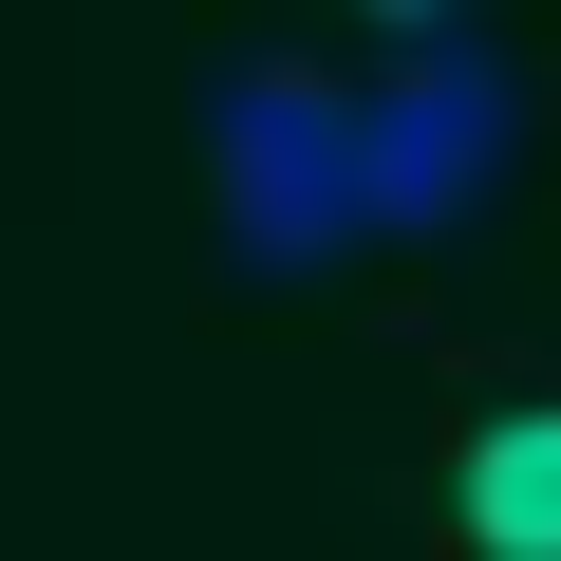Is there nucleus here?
Returning <instances> with one entry per match:
<instances>
[{
  "label": "nucleus",
  "instance_id": "7ed1b4c3",
  "mask_svg": "<svg viewBox=\"0 0 561 561\" xmlns=\"http://www.w3.org/2000/svg\"><path fill=\"white\" fill-rule=\"evenodd\" d=\"M449 524L468 561H561V412H486L449 468Z\"/></svg>",
  "mask_w": 561,
  "mask_h": 561
},
{
  "label": "nucleus",
  "instance_id": "20e7f679",
  "mask_svg": "<svg viewBox=\"0 0 561 561\" xmlns=\"http://www.w3.org/2000/svg\"><path fill=\"white\" fill-rule=\"evenodd\" d=\"M356 20H393V38H449V20H468V0H356Z\"/></svg>",
  "mask_w": 561,
  "mask_h": 561
},
{
  "label": "nucleus",
  "instance_id": "f03ea898",
  "mask_svg": "<svg viewBox=\"0 0 561 561\" xmlns=\"http://www.w3.org/2000/svg\"><path fill=\"white\" fill-rule=\"evenodd\" d=\"M206 206H225V243L262 262V280H300V262H337L356 243V94H319V76H225L206 94Z\"/></svg>",
  "mask_w": 561,
  "mask_h": 561
},
{
  "label": "nucleus",
  "instance_id": "f257e3e1",
  "mask_svg": "<svg viewBox=\"0 0 561 561\" xmlns=\"http://www.w3.org/2000/svg\"><path fill=\"white\" fill-rule=\"evenodd\" d=\"M505 150H524V76H505L486 38H412V57L356 94V243L468 225V206L505 187Z\"/></svg>",
  "mask_w": 561,
  "mask_h": 561
}]
</instances>
